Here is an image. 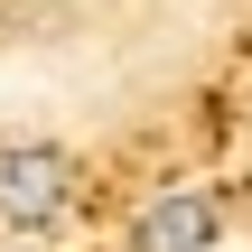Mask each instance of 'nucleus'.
Returning a JSON list of instances; mask_svg holds the SVG:
<instances>
[{"instance_id": "1", "label": "nucleus", "mask_w": 252, "mask_h": 252, "mask_svg": "<svg viewBox=\"0 0 252 252\" xmlns=\"http://www.w3.org/2000/svg\"><path fill=\"white\" fill-rule=\"evenodd\" d=\"M75 206V159L56 140H9L0 150V224L9 234H37Z\"/></svg>"}, {"instance_id": "2", "label": "nucleus", "mask_w": 252, "mask_h": 252, "mask_svg": "<svg viewBox=\"0 0 252 252\" xmlns=\"http://www.w3.org/2000/svg\"><path fill=\"white\" fill-rule=\"evenodd\" d=\"M206 243H215V196H159L131 234V252H206Z\"/></svg>"}, {"instance_id": "3", "label": "nucleus", "mask_w": 252, "mask_h": 252, "mask_svg": "<svg viewBox=\"0 0 252 252\" xmlns=\"http://www.w3.org/2000/svg\"><path fill=\"white\" fill-rule=\"evenodd\" d=\"M243 206H252V187H243Z\"/></svg>"}]
</instances>
